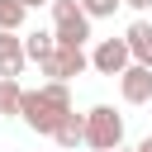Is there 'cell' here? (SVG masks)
I'll return each instance as SVG.
<instances>
[{
    "label": "cell",
    "mask_w": 152,
    "mask_h": 152,
    "mask_svg": "<svg viewBox=\"0 0 152 152\" xmlns=\"http://www.w3.org/2000/svg\"><path fill=\"white\" fill-rule=\"evenodd\" d=\"M52 142H57V152H71L76 142H86V119L71 109V114H66V119L52 128Z\"/></svg>",
    "instance_id": "9"
},
{
    "label": "cell",
    "mask_w": 152,
    "mask_h": 152,
    "mask_svg": "<svg viewBox=\"0 0 152 152\" xmlns=\"http://www.w3.org/2000/svg\"><path fill=\"white\" fill-rule=\"evenodd\" d=\"M124 43H128V57L138 66H152V19H133L128 33H124Z\"/></svg>",
    "instance_id": "7"
},
{
    "label": "cell",
    "mask_w": 152,
    "mask_h": 152,
    "mask_svg": "<svg viewBox=\"0 0 152 152\" xmlns=\"http://www.w3.org/2000/svg\"><path fill=\"white\" fill-rule=\"evenodd\" d=\"M19 100H24V86L10 81V76H0V119H14L19 114Z\"/></svg>",
    "instance_id": "12"
},
{
    "label": "cell",
    "mask_w": 152,
    "mask_h": 152,
    "mask_svg": "<svg viewBox=\"0 0 152 152\" xmlns=\"http://www.w3.org/2000/svg\"><path fill=\"white\" fill-rule=\"evenodd\" d=\"M114 152H119V147H114Z\"/></svg>",
    "instance_id": "17"
},
{
    "label": "cell",
    "mask_w": 152,
    "mask_h": 152,
    "mask_svg": "<svg viewBox=\"0 0 152 152\" xmlns=\"http://www.w3.org/2000/svg\"><path fill=\"white\" fill-rule=\"evenodd\" d=\"M76 5H81V14H86L90 24H95V19H109V14L119 10V0H76Z\"/></svg>",
    "instance_id": "13"
},
{
    "label": "cell",
    "mask_w": 152,
    "mask_h": 152,
    "mask_svg": "<svg viewBox=\"0 0 152 152\" xmlns=\"http://www.w3.org/2000/svg\"><path fill=\"white\" fill-rule=\"evenodd\" d=\"M28 19V5L24 0H0V33H19Z\"/></svg>",
    "instance_id": "11"
},
{
    "label": "cell",
    "mask_w": 152,
    "mask_h": 152,
    "mask_svg": "<svg viewBox=\"0 0 152 152\" xmlns=\"http://www.w3.org/2000/svg\"><path fill=\"white\" fill-rule=\"evenodd\" d=\"M81 119H86V147H95V152L124 147V114L114 104H90Z\"/></svg>",
    "instance_id": "2"
},
{
    "label": "cell",
    "mask_w": 152,
    "mask_h": 152,
    "mask_svg": "<svg viewBox=\"0 0 152 152\" xmlns=\"http://www.w3.org/2000/svg\"><path fill=\"white\" fill-rule=\"evenodd\" d=\"M52 52H57V38H52V28L24 33V62H48Z\"/></svg>",
    "instance_id": "10"
},
{
    "label": "cell",
    "mask_w": 152,
    "mask_h": 152,
    "mask_svg": "<svg viewBox=\"0 0 152 152\" xmlns=\"http://www.w3.org/2000/svg\"><path fill=\"white\" fill-rule=\"evenodd\" d=\"M119 95H124V104H147L152 100V66L128 62L119 71Z\"/></svg>",
    "instance_id": "6"
},
{
    "label": "cell",
    "mask_w": 152,
    "mask_h": 152,
    "mask_svg": "<svg viewBox=\"0 0 152 152\" xmlns=\"http://www.w3.org/2000/svg\"><path fill=\"white\" fill-rule=\"evenodd\" d=\"M19 71H24V38L19 33H0V76L19 81Z\"/></svg>",
    "instance_id": "8"
},
{
    "label": "cell",
    "mask_w": 152,
    "mask_h": 152,
    "mask_svg": "<svg viewBox=\"0 0 152 152\" xmlns=\"http://www.w3.org/2000/svg\"><path fill=\"white\" fill-rule=\"evenodd\" d=\"M71 109H76V104H71V86H62V81H43V86L24 90V100H19V119H24L33 133H48V138H52V128H57Z\"/></svg>",
    "instance_id": "1"
},
{
    "label": "cell",
    "mask_w": 152,
    "mask_h": 152,
    "mask_svg": "<svg viewBox=\"0 0 152 152\" xmlns=\"http://www.w3.org/2000/svg\"><path fill=\"white\" fill-rule=\"evenodd\" d=\"M133 152H152V138H142V142H138V147H133Z\"/></svg>",
    "instance_id": "15"
},
{
    "label": "cell",
    "mask_w": 152,
    "mask_h": 152,
    "mask_svg": "<svg viewBox=\"0 0 152 152\" xmlns=\"http://www.w3.org/2000/svg\"><path fill=\"white\" fill-rule=\"evenodd\" d=\"M119 5H128V10H152V0H119Z\"/></svg>",
    "instance_id": "14"
},
{
    "label": "cell",
    "mask_w": 152,
    "mask_h": 152,
    "mask_svg": "<svg viewBox=\"0 0 152 152\" xmlns=\"http://www.w3.org/2000/svg\"><path fill=\"white\" fill-rule=\"evenodd\" d=\"M38 71H43L48 81L71 86L81 71H90V52H86V48H62V43H57V52H52L48 62H38Z\"/></svg>",
    "instance_id": "4"
},
{
    "label": "cell",
    "mask_w": 152,
    "mask_h": 152,
    "mask_svg": "<svg viewBox=\"0 0 152 152\" xmlns=\"http://www.w3.org/2000/svg\"><path fill=\"white\" fill-rule=\"evenodd\" d=\"M128 62L133 57H128V43L124 38H100L95 52H90V71H100V76H119Z\"/></svg>",
    "instance_id": "5"
},
{
    "label": "cell",
    "mask_w": 152,
    "mask_h": 152,
    "mask_svg": "<svg viewBox=\"0 0 152 152\" xmlns=\"http://www.w3.org/2000/svg\"><path fill=\"white\" fill-rule=\"evenodd\" d=\"M48 10H52V38L62 48H86L90 43V19L81 14L76 0H52Z\"/></svg>",
    "instance_id": "3"
},
{
    "label": "cell",
    "mask_w": 152,
    "mask_h": 152,
    "mask_svg": "<svg viewBox=\"0 0 152 152\" xmlns=\"http://www.w3.org/2000/svg\"><path fill=\"white\" fill-rule=\"evenodd\" d=\"M24 5H28V10H38V5H52V0H24Z\"/></svg>",
    "instance_id": "16"
}]
</instances>
